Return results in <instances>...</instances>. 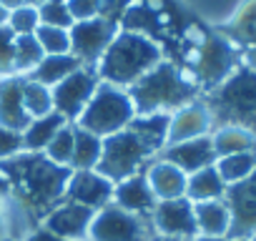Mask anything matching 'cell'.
Instances as JSON below:
<instances>
[{
    "mask_svg": "<svg viewBox=\"0 0 256 241\" xmlns=\"http://www.w3.org/2000/svg\"><path fill=\"white\" fill-rule=\"evenodd\" d=\"M0 171L10 184V198L20 206L33 231L66 198V184L73 174L70 168L53 164L46 154L28 151L0 161Z\"/></svg>",
    "mask_w": 256,
    "mask_h": 241,
    "instance_id": "cell-1",
    "label": "cell"
},
{
    "mask_svg": "<svg viewBox=\"0 0 256 241\" xmlns=\"http://www.w3.org/2000/svg\"><path fill=\"white\" fill-rule=\"evenodd\" d=\"M134 100L136 116L146 113H174L196 98H201L196 83L174 60H161L146 76H141L131 88H126Z\"/></svg>",
    "mask_w": 256,
    "mask_h": 241,
    "instance_id": "cell-2",
    "label": "cell"
},
{
    "mask_svg": "<svg viewBox=\"0 0 256 241\" xmlns=\"http://www.w3.org/2000/svg\"><path fill=\"white\" fill-rule=\"evenodd\" d=\"M161 60H164V50L156 40H151L141 33L118 28L116 38L106 48L96 70H98V78L110 86L131 88L141 76H146Z\"/></svg>",
    "mask_w": 256,
    "mask_h": 241,
    "instance_id": "cell-3",
    "label": "cell"
},
{
    "mask_svg": "<svg viewBox=\"0 0 256 241\" xmlns=\"http://www.w3.org/2000/svg\"><path fill=\"white\" fill-rule=\"evenodd\" d=\"M216 126H238L256 136V70L238 66L218 88L201 96Z\"/></svg>",
    "mask_w": 256,
    "mask_h": 241,
    "instance_id": "cell-4",
    "label": "cell"
},
{
    "mask_svg": "<svg viewBox=\"0 0 256 241\" xmlns=\"http://www.w3.org/2000/svg\"><path fill=\"white\" fill-rule=\"evenodd\" d=\"M241 63H244L241 48H236L221 33H204L194 43L184 70L188 73V78L196 83L198 93L204 96V93L218 88Z\"/></svg>",
    "mask_w": 256,
    "mask_h": 241,
    "instance_id": "cell-5",
    "label": "cell"
},
{
    "mask_svg": "<svg viewBox=\"0 0 256 241\" xmlns=\"http://www.w3.org/2000/svg\"><path fill=\"white\" fill-rule=\"evenodd\" d=\"M134 118H136V108H134V100L128 96V90L100 80L96 86L88 106L83 108V113L78 116L73 126H80V128L106 138V136H113V134L128 128Z\"/></svg>",
    "mask_w": 256,
    "mask_h": 241,
    "instance_id": "cell-6",
    "label": "cell"
},
{
    "mask_svg": "<svg viewBox=\"0 0 256 241\" xmlns=\"http://www.w3.org/2000/svg\"><path fill=\"white\" fill-rule=\"evenodd\" d=\"M148 161H154L151 151L141 144V138L131 128H123L103 138V151H100L96 171L106 176L108 181L118 184L128 176L141 174L148 166Z\"/></svg>",
    "mask_w": 256,
    "mask_h": 241,
    "instance_id": "cell-7",
    "label": "cell"
},
{
    "mask_svg": "<svg viewBox=\"0 0 256 241\" xmlns=\"http://www.w3.org/2000/svg\"><path fill=\"white\" fill-rule=\"evenodd\" d=\"M151 216H136L108 204L106 208L96 211L88 241H148L154 236Z\"/></svg>",
    "mask_w": 256,
    "mask_h": 241,
    "instance_id": "cell-8",
    "label": "cell"
},
{
    "mask_svg": "<svg viewBox=\"0 0 256 241\" xmlns=\"http://www.w3.org/2000/svg\"><path fill=\"white\" fill-rule=\"evenodd\" d=\"M98 83H100L98 70L96 68H86V66H80L78 70L66 76L60 83H56L50 88L56 113H60L68 124H76L78 116L83 113V108L88 106V100H90V96H93Z\"/></svg>",
    "mask_w": 256,
    "mask_h": 241,
    "instance_id": "cell-9",
    "label": "cell"
},
{
    "mask_svg": "<svg viewBox=\"0 0 256 241\" xmlns=\"http://www.w3.org/2000/svg\"><path fill=\"white\" fill-rule=\"evenodd\" d=\"M70 56L80 60L86 68H96L103 58L106 48L118 33V26L108 23L106 18H90V20H76L70 26Z\"/></svg>",
    "mask_w": 256,
    "mask_h": 241,
    "instance_id": "cell-10",
    "label": "cell"
},
{
    "mask_svg": "<svg viewBox=\"0 0 256 241\" xmlns=\"http://www.w3.org/2000/svg\"><path fill=\"white\" fill-rule=\"evenodd\" d=\"M224 204L231 214V226L226 238H254L256 236V171L234 184L226 186Z\"/></svg>",
    "mask_w": 256,
    "mask_h": 241,
    "instance_id": "cell-11",
    "label": "cell"
},
{
    "mask_svg": "<svg viewBox=\"0 0 256 241\" xmlns=\"http://www.w3.org/2000/svg\"><path fill=\"white\" fill-rule=\"evenodd\" d=\"M151 226L161 236L184 238V241L196 238L198 231H196L194 201H188L186 196L168 198V201H156V206L151 211Z\"/></svg>",
    "mask_w": 256,
    "mask_h": 241,
    "instance_id": "cell-12",
    "label": "cell"
},
{
    "mask_svg": "<svg viewBox=\"0 0 256 241\" xmlns=\"http://www.w3.org/2000/svg\"><path fill=\"white\" fill-rule=\"evenodd\" d=\"M113 186L116 184L108 181L106 176H100L96 168L93 171H73L66 184L63 201H73L90 211H100L108 204H113Z\"/></svg>",
    "mask_w": 256,
    "mask_h": 241,
    "instance_id": "cell-13",
    "label": "cell"
},
{
    "mask_svg": "<svg viewBox=\"0 0 256 241\" xmlns=\"http://www.w3.org/2000/svg\"><path fill=\"white\" fill-rule=\"evenodd\" d=\"M96 211L73 204V201H60L40 224V228L50 231L53 236L68 238V241H88V231L93 224Z\"/></svg>",
    "mask_w": 256,
    "mask_h": 241,
    "instance_id": "cell-14",
    "label": "cell"
},
{
    "mask_svg": "<svg viewBox=\"0 0 256 241\" xmlns=\"http://www.w3.org/2000/svg\"><path fill=\"white\" fill-rule=\"evenodd\" d=\"M156 158H164V161L174 164L176 168H181L188 176V174H196L206 166H214L216 164V151H214L211 134H208V136L188 138V141H181V144H171Z\"/></svg>",
    "mask_w": 256,
    "mask_h": 241,
    "instance_id": "cell-15",
    "label": "cell"
},
{
    "mask_svg": "<svg viewBox=\"0 0 256 241\" xmlns=\"http://www.w3.org/2000/svg\"><path fill=\"white\" fill-rule=\"evenodd\" d=\"M214 131L211 124V113L206 108V103L201 98H196L194 103L178 108L171 113V126H168V144H181L188 138H198V136H208Z\"/></svg>",
    "mask_w": 256,
    "mask_h": 241,
    "instance_id": "cell-16",
    "label": "cell"
},
{
    "mask_svg": "<svg viewBox=\"0 0 256 241\" xmlns=\"http://www.w3.org/2000/svg\"><path fill=\"white\" fill-rule=\"evenodd\" d=\"M113 204L128 214H136V216H151L154 206H156V196L146 181V174H136V176H128L123 181H118L113 186Z\"/></svg>",
    "mask_w": 256,
    "mask_h": 241,
    "instance_id": "cell-17",
    "label": "cell"
},
{
    "mask_svg": "<svg viewBox=\"0 0 256 241\" xmlns=\"http://www.w3.org/2000/svg\"><path fill=\"white\" fill-rule=\"evenodd\" d=\"M30 124V116L23 106V76L0 78V126L26 131Z\"/></svg>",
    "mask_w": 256,
    "mask_h": 241,
    "instance_id": "cell-18",
    "label": "cell"
},
{
    "mask_svg": "<svg viewBox=\"0 0 256 241\" xmlns=\"http://www.w3.org/2000/svg\"><path fill=\"white\" fill-rule=\"evenodd\" d=\"M146 181L156 196V201H168V198H181L186 196V181L188 176L176 168L174 164L164 161V158H154L148 161V166L144 168Z\"/></svg>",
    "mask_w": 256,
    "mask_h": 241,
    "instance_id": "cell-19",
    "label": "cell"
},
{
    "mask_svg": "<svg viewBox=\"0 0 256 241\" xmlns=\"http://www.w3.org/2000/svg\"><path fill=\"white\" fill-rule=\"evenodd\" d=\"M168 126H171V113H146L136 116L128 128L141 138V144L156 158L168 144Z\"/></svg>",
    "mask_w": 256,
    "mask_h": 241,
    "instance_id": "cell-20",
    "label": "cell"
},
{
    "mask_svg": "<svg viewBox=\"0 0 256 241\" xmlns=\"http://www.w3.org/2000/svg\"><path fill=\"white\" fill-rule=\"evenodd\" d=\"M194 216H196L198 236H224L226 238L228 226H231V214L224 198L194 204Z\"/></svg>",
    "mask_w": 256,
    "mask_h": 241,
    "instance_id": "cell-21",
    "label": "cell"
},
{
    "mask_svg": "<svg viewBox=\"0 0 256 241\" xmlns=\"http://www.w3.org/2000/svg\"><path fill=\"white\" fill-rule=\"evenodd\" d=\"M68 124V120L60 116V113H48L43 118H33L28 128L23 131V151L28 154H43L46 146L56 138V134Z\"/></svg>",
    "mask_w": 256,
    "mask_h": 241,
    "instance_id": "cell-22",
    "label": "cell"
},
{
    "mask_svg": "<svg viewBox=\"0 0 256 241\" xmlns=\"http://www.w3.org/2000/svg\"><path fill=\"white\" fill-rule=\"evenodd\" d=\"M103 151V138L73 126V158H70V171H93L98 166Z\"/></svg>",
    "mask_w": 256,
    "mask_h": 241,
    "instance_id": "cell-23",
    "label": "cell"
},
{
    "mask_svg": "<svg viewBox=\"0 0 256 241\" xmlns=\"http://www.w3.org/2000/svg\"><path fill=\"white\" fill-rule=\"evenodd\" d=\"M226 194V184L221 181L216 166H206L196 174H188V181H186V198L194 201V204H201V201H216V198H224Z\"/></svg>",
    "mask_w": 256,
    "mask_h": 241,
    "instance_id": "cell-24",
    "label": "cell"
},
{
    "mask_svg": "<svg viewBox=\"0 0 256 241\" xmlns=\"http://www.w3.org/2000/svg\"><path fill=\"white\" fill-rule=\"evenodd\" d=\"M80 68V60L70 53H63V56H43V60L26 76L30 80H38L48 88H53L56 83H60L66 76H70L73 70Z\"/></svg>",
    "mask_w": 256,
    "mask_h": 241,
    "instance_id": "cell-25",
    "label": "cell"
},
{
    "mask_svg": "<svg viewBox=\"0 0 256 241\" xmlns=\"http://www.w3.org/2000/svg\"><path fill=\"white\" fill-rule=\"evenodd\" d=\"M211 144H214L216 158L228 156V154L256 151V136L238 126H216L211 131Z\"/></svg>",
    "mask_w": 256,
    "mask_h": 241,
    "instance_id": "cell-26",
    "label": "cell"
},
{
    "mask_svg": "<svg viewBox=\"0 0 256 241\" xmlns=\"http://www.w3.org/2000/svg\"><path fill=\"white\" fill-rule=\"evenodd\" d=\"M218 33L224 38H228L241 50L254 46L256 43V0H248V3L236 13V18L228 26H224Z\"/></svg>",
    "mask_w": 256,
    "mask_h": 241,
    "instance_id": "cell-27",
    "label": "cell"
},
{
    "mask_svg": "<svg viewBox=\"0 0 256 241\" xmlns=\"http://www.w3.org/2000/svg\"><path fill=\"white\" fill-rule=\"evenodd\" d=\"M216 171L226 186H234L244 178H248L256 171V151H244V154H228L216 158Z\"/></svg>",
    "mask_w": 256,
    "mask_h": 241,
    "instance_id": "cell-28",
    "label": "cell"
},
{
    "mask_svg": "<svg viewBox=\"0 0 256 241\" xmlns=\"http://www.w3.org/2000/svg\"><path fill=\"white\" fill-rule=\"evenodd\" d=\"M23 106H26V113L33 118H43L48 113H53V93L48 86L38 83V80H30L23 76Z\"/></svg>",
    "mask_w": 256,
    "mask_h": 241,
    "instance_id": "cell-29",
    "label": "cell"
},
{
    "mask_svg": "<svg viewBox=\"0 0 256 241\" xmlns=\"http://www.w3.org/2000/svg\"><path fill=\"white\" fill-rule=\"evenodd\" d=\"M43 48L36 36H16V76H28L40 60H43Z\"/></svg>",
    "mask_w": 256,
    "mask_h": 241,
    "instance_id": "cell-30",
    "label": "cell"
},
{
    "mask_svg": "<svg viewBox=\"0 0 256 241\" xmlns=\"http://www.w3.org/2000/svg\"><path fill=\"white\" fill-rule=\"evenodd\" d=\"M36 38L43 48L46 56H63L70 53V33L66 28H53V26H38Z\"/></svg>",
    "mask_w": 256,
    "mask_h": 241,
    "instance_id": "cell-31",
    "label": "cell"
},
{
    "mask_svg": "<svg viewBox=\"0 0 256 241\" xmlns=\"http://www.w3.org/2000/svg\"><path fill=\"white\" fill-rule=\"evenodd\" d=\"M43 154H46L53 164L70 168V158H73V124H66V126L56 134V138L46 146Z\"/></svg>",
    "mask_w": 256,
    "mask_h": 241,
    "instance_id": "cell-32",
    "label": "cell"
},
{
    "mask_svg": "<svg viewBox=\"0 0 256 241\" xmlns=\"http://www.w3.org/2000/svg\"><path fill=\"white\" fill-rule=\"evenodd\" d=\"M38 18H40V26H53V28H66V30H70V26L76 23L63 0H46L43 6H38Z\"/></svg>",
    "mask_w": 256,
    "mask_h": 241,
    "instance_id": "cell-33",
    "label": "cell"
},
{
    "mask_svg": "<svg viewBox=\"0 0 256 241\" xmlns=\"http://www.w3.org/2000/svg\"><path fill=\"white\" fill-rule=\"evenodd\" d=\"M16 36H36L40 18H38V8L36 6H23L13 13H8V23H6Z\"/></svg>",
    "mask_w": 256,
    "mask_h": 241,
    "instance_id": "cell-34",
    "label": "cell"
},
{
    "mask_svg": "<svg viewBox=\"0 0 256 241\" xmlns=\"http://www.w3.org/2000/svg\"><path fill=\"white\" fill-rule=\"evenodd\" d=\"M16 33L8 26H0V78L16 76Z\"/></svg>",
    "mask_w": 256,
    "mask_h": 241,
    "instance_id": "cell-35",
    "label": "cell"
},
{
    "mask_svg": "<svg viewBox=\"0 0 256 241\" xmlns=\"http://www.w3.org/2000/svg\"><path fill=\"white\" fill-rule=\"evenodd\" d=\"M23 151V134L0 126V161L13 158Z\"/></svg>",
    "mask_w": 256,
    "mask_h": 241,
    "instance_id": "cell-36",
    "label": "cell"
},
{
    "mask_svg": "<svg viewBox=\"0 0 256 241\" xmlns=\"http://www.w3.org/2000/svg\"><path fill=\"white\" fill-rule=\"evenodd\" d=\"M68 10L73 16V20H90L100 16L103 0H68Z\"/></svg>",
    "mask_w": 256,
    "mask_h": 241,
    "instance_id": "cell-37",
    "label": "cell"
},
{
    "mask_svg": "<svg viewBox=\"0 0 256 241\" xmlns=\"http://www.w3.org/2000/svg\"><path fill=\"white\" fill-rule=\"evenodd\" d=\"M26 241H68V238H60V236H53L50 231H46V228H36V231H30L28 236H26Z\"/></svg>",
    "mask_w": 256,
    "mask_h": 241,
    "instance_id": "cell-38",
    "label": "cell"
},
{
    "mask_svg": "<svg viewBox=\"0 0 256 241\" xmlns=\"http://www.w3.org/2000/svg\"><path fill=\"white\" fill-rule=\"evenodd\" d=\"M241 60H244V66H248L251 70H256V43L241 50Z\"/></svg>",
    "mask_w": 256,
    "mask_h": 241,
    "instance_id": "cell-39",
    "label": "cell"
},
{
    "mask_svg": "<svg viewBox=\"0 0 256 241\" xmlns=\"http://www.w3.org/2000/svg\"><path fill=\"white\" fill-rule=\"evenodd\" d=\"M23 6H28V0H0V8L8 10V13H13V10H18Z\"/></svg>",
    "mask_w": 256,
    "mask_h": 241,
    "instance_id": "cell-40",
    "label": "cell"
},
{
    "mask_svg": "<svg viewBox=\"0 0 256 241\" xmlns=\"http://www.w3.org/2000/svg\"><path fill=\"white\" fill-rule=\"evenodd\" d=\"M6 196H10V184H8L6 174L0 171V198H6Z\"/></svg>",
    "mask_w": 256,
    "mask_h": 241,
    "instance_id": "cell-41",
    "label": "cell"
},
{
    "mask_svg": "<svg viewBox=\"0 0 256 241\" xmlns=\"http://www.w3.org/2000/svg\"><path fill=\"white\" fill-rule=\"evenodd\" d=\"M6 236V221H3V198H0V238Z\"/></svg>",
    "mask_w": 256,
    "mask_h": 241,
    "instance_id": "cell-42",
    "label": "cell"
},
{
    "mask_svg": "<svg viewBox=\"0 0 256 241\" xmlns=\"http://www.w3.org/2000/svg\"><path fill=\"white\" fill-rule=\"evenodd\" d=\"M191 241H226L224 236H196V238H191Z\"/></svg>",
    "mask_w": 256,
    "mask_h": 241,
    "instance_id": "cell-43",
    "label": "cell"
},
{
    "mask_svg": "<svg viewBox=\"0 0 256 241\" xmlns=\"http://www.w3.org/2000/svg\"><path fill=\"white\" fill-rule=\"evenodd\" d=\"M148 241H184V238H171V236H161V234H154Z\"/></svg>",
    "mask_w": 256,
    "mask_h": 241,
    "instance_id": "cell-44",
    "label": "cell"
},
{
    "mask_svg": "<svg viewBox=\"0 0 256 241\" xmlns=\"http://www.w3.org/2000/svg\"><path fill=\"white\" fill-rule=\"evenodd\" d=\"M6 23H8V10L0 8V26H6Z\"/></svg>",
    "mask_w": 256,
    "mask_h": 241,
    "instance_id": "cell-45",
    "label": "cell"
},
{
    "mask_svg": "<svg viewBox=\"0 0 256 241\" xmlns=\"http://www.w3.org/2000/svg\"><path fill=\"white\" fill-rule=\"evenodd\" d=\"M43 3H46V0H28V6H36V8L43 6Z\"/></svg>",
    "mask_w": 256,
    "mask_h": 241,
    "instance_id": "cell-46",
    "label": "cell"
},
{
    "mask_svg": "<svg viewBox=\"0 0 256 241\" xmlns=\"http://www.w3.org/2000/svg\"><path fill=\"white\" fill-rule=\"evenodd\" d=\"M226 241H251V238H226Z\"/></svg>",
    "mask_w": 256,
    "mask_h": 241,
    "instance_id": "cell-47",
    "label": "cell"
},
{
    "mask_svg": "<svg viewBox=\"0 0 256 241\" xmlns=\"http://www.w3.org/2000/svg\"><path fill=\"white\" fill-rule=\"evenodd\" d=\"M0 241H16V238H10V236H3V238H0Z\"/></svg>",
    "mask_w": 256,
    "mask_h": 241,
    "instance_id": "cell-48",
    "label": "cell"
},
{
    "mask_svg": "<svg viewBox=\"0 0 256 241\" xmlns=\"http://www.w3.org/2000/svg\"><path fill=\"white\" fill-rule=\"evenodd\" d=\"M251 241H256V236H254V238H251Z\"/></svg>",
    "mask_w": 256,
    "mask_h": 241,
    "instance_id": "cell-49",
    "label": "cell"
},
{
    "mask_svg": "<svg viewBox=\"0 0 256 241\" xmlns=\"http://www.w3.org/2000/svg\"><path fill=\"white\" fill-rule=\"evenodd\" d=\"M63 3H68V0H63Z\"/></svg>",
    "mask_w": 256,
    "mask_h": 241,
    "instance_id": "cell-50",
    "label": "cell"
}]
</instances>
